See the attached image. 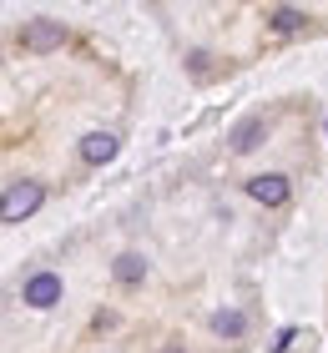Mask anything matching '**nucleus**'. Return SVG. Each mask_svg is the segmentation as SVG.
<instances>
[{"instance_id": "10", "label": "nucleus", "mask_w": 328, "mask_h": 353, "mask_svg": "<svg viewBox=\"0 0 328 353\" xmlns=\"http://www.w3.org/2000/svg\"><path fill=\"white\" fill-rule=\"evenodd\" d=\"M162 353H187V348H177V343H167V348H162Z\"/></svg>"}, {"instance_id": "8", "label": "nucleus", "mask_w": 328, "mask_h": 353, "mask_svg": "<svg viewBox=\"0 0 328 353\" xmlns=\"http://www.w3.org/2000/svg\"><path fill=\"white\" fill-rule=\"evenodd\" d=\"M146 278V258L142 252H122L117 258V283H142Z\"/></svg>"}, {"instance_id": "1", "label": "nucleus", "mask_w": 328, "mask_h": 353, "mask_svg": "<svg viewBox=\"0 0 328 353\" xmlns=\"http://www.w3.org/2000/svg\"><path fill=\"white\" fill-rule=\"evenodd\" d=\"M41 202H46V187L41 182H10L6 187V202H0V217H6V222H26Z\"/></svg>"}, {"instance_id": "3", "label": "nucleus", "mask_w": 328, "mask_h": 353, "mask_svg": "<svg viewBox=\"0 0 328 353\" xmlns=\"http://www.w3.org/2000/svg\"><path fill=\"white\" fill-rule=\"evenodd\" d=\"M248 197L262 202V207H283V202H288V176H283V172H262V176H253V182H248Z\"/></svg>"}, {"instance_id": "7", "label": "nucleus", "mask_w": 328, "mask_h": 353, "mask_svg": "<svg viewBox=\"0 0 328 353\" xmlns=\"http://www.w3.org/2000/svg\"><path fill=\"white\" fill-rule=\"evenodd\" d=\"M212 333H218V339H242V333H248V313H238V308L212 313Z\"/></svg>"}, {"instance_id": "4", "label": "nucleus", "mask_w": 328, "mask_h": 353, "mask_svg": "<svg viewBox=\"0 0 328 353\" xmlns=\"http://www.w3.org/2000/svg\"><path fill=\"white\" fill-rule=\"evenodd\" d=\"M21 298L30 303V308H51V303L61 298V278H56V272H36V278H26Z\"/></svg>"}, {"instance_id": "6", "label": "nucleus", "mask_w": 328, "mask_h": 353, "mask_svg": "<svg viewBox=\"0 0 328 353\" xmlns=\"http://www.w3.org/2000/svg\"><path fill=\"white\" fill-rule=\"evenodd\" d=\"M117 147H122V141L111 137V132H91L86 141H81V157H86L91 167H102V162H111V157H117Z\"/></svg>"}, {"instance_id": "9", "label": "nucleus", "mask_w": 328, "mask_h": 353, "mask_svg": "<svg viewBox=\"0 0 328 353\" xmlns=\"http://www.w3.org/2000/svg\"><path fill=\"white\" fill-rule=\"evenodd\" d=\"M258 137H262V117H248V121H242L238 132H233V152H253V147H258Z\"/></svg>"}, {"instance_id": "5", "label": "nucleus", "mask_w": 328, "mask_h": 353, "mask_svg": "<svg viewBox=\"0 0 328 353\" xmlns=\"http://www.w3.org/2000/svg\"><path fill=\"white\" fill-rule=\"evenodd\" d=\"M303 26H308V15L298 6H273L268 10V30H273V36H298Z\"/></svg>"}, {"instance_id": "2", "label": "nucleus", "mask_w": 328, "mask_h": 353, "mask_svg": "<svg viewBox=\"0 0 328 353\" xmlns=\"http://www.w3.org/2000/svg\"><path fill=\"white\" fill-rule=\"evenodd\" d=\"M21 41H26V51H56V46L66 41V26L61 21H26V30H21Z\"/></svg>"}]
</instances>
